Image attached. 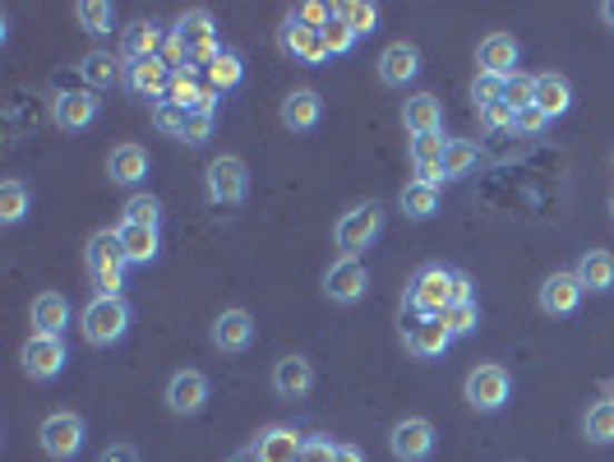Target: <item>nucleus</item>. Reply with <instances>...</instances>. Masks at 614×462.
<instances>
[{
    "label": "nucleus",
    "instance_id": "nucleus-50",
    "mask_svg": "<svg viewBox=\"0 0 614 462\" xmlns=\"http://www.w3.org/2000/svg\"><path fill=\"white\" fill-rule=\"evenodd\" d=\"M98 462H139V449H130V444H111Z\"/></svg>",
    "mask_w": 614,
    "mask_h": 462
},
{
    "label": "nucleus",
    "instance_id": "nucleus-34",
    "mask_svg": "<svg viewBox=\"0 0 614 462\" xmlns=\"http://www.w3.org/2000/svg\"><path fill=\"white\" fill-rule=\"evenodd\" d=\"M582 430H587L592 444H614V397H601V403H592Z\"/></svg>",
    "mask_w": 614,
    "mask_h": 462
},
{
    "label": "nucleus",
    "instance_id": "nucleus-3",
    "mask_svg": "<svg viewBox=\"0 0 614 462\" xmlns=\"http://www.w3.org/2000/svg\"><path fill=\"white\" fill-rule=\"evenodd\" d=\"M171 38L180 42V51L190 56V70L212 66V60L222 56L218 33H212V14H208V10H190V14H180V19H176V28H171Z\"/></svg>",
    "mask_w": 614,
    "mask_h": 462
},
{
    "label": "nucleus",
    "instance_id": "nucleus-4",
    "mask_svg": "<svg viewBox=\"0 0 614 462\" xmlns=\"http://www.w3.org/2000/svg\"><path fill=\"white\" fill-rule=\"evenodd\" d=\"M379 227H384V208L375 199H365V204H351L343 218H337L333 236H337V245H343L347 255H360V250H370V240L379 236Z\"/></svg>",
    "mask_w": 614,
    "mask_h": 462
},
{
    "label": "nucleus",
    "instance_id": "nucleus-24",
    "mask_svg": "<svg viewBox=\"0 0 614 462\" xmlns=\"http://www.w3.org/2000/svg\"><path fill=\"white\" fill-rule=\"evenodd\" d=\"M448 343H453V333H448V324H444V320H416V324L407 328V347H412L420 361H429V356H444V352H448Z\"/></svg>",
    "mask_w": 614,
    "mask_h": 462
},
{
    "label": "nucleus",
    "instance_id": "nucleus-16",
    "mask_svg": "<svg viewBox=\"0 0 614 462\" xmlns=\"http://www.w3.org/2000/svg\"><path fill=\"white\" fill-rule=\"evenodd\" d=\"M310 389H315V365L305 356H283L273 365V393L287 397V403H296V397H305Z\"/></svg>",
    "mask_w": 614,
    "mask_h": 462
},
{
    "label": "nucleus",
    "instance_id": "nucleus-14",
    "mask_svg": "<svg viewBox=\"0 0 614 462\" xmlns=\"http://www.w3.org/2000/svg\"><path fill=\"white\" fill-rule=\"evenodd\" d=\"M98 92H88V88H79V92H60V98L51 102V116H56V126L60 130H88L98 120Z\"/></svg>",
    "mask_w": 614,
    "mask_h": 462
},
{
    "label": "nucleus",
    "instance_id": "nucleus-52",
    "mask_svg": "<svg viewBox=\"0 0 614 462\" xmlns=\"http://www.w3.org/2000/svg\"><path fill=\"white\" fill-rule=\"evenodd\" d=\"M333 462H365V453L356 444H337V458Z\"/></svg>",
    "mask_w": 614,
    "mask_h": 462
},
{
    "label": "nucleus",
    "instance_id": "nucleus-20",
    "mask_svg": "<svg viewBox=\"0 0 614 462\" xmlns=\"http://www.w3.org/2000/svg\"><path fill=\"white\" fill-rule=\"evenodd\" d=\"M420 75V51L412 42H393L384 56H379V79L388 88H407L412 79Z\"/></svg>",
    "mask_w": 614,
    "mask_h": 462
},
{
    "label": "nucleus",
    "instance_id": "nucleus-54",
    "mask_svg": "<svg viewBox=\"0 0 614 462\" xmlns=\"http://www.w3.org/2000/svg\"><path fill=\"white\" fill-rule=\"evenodd\" d=\"M610 213H614V204H610Z\"/></svg>",
    "mask_w": 614,
    "mask_h": 462
},
{
    "label": "nucleus",
    "instance_id": "nucleus-6",
    "mask_svg": "<svg viewBox=\"0 0 614 462\" xmlns=\"http://www.w3.org/2000/svg\"><path fill=\"white\" fill-rule=\"evenodd\" d=\"M38 444H42V453L56 458V462L75 458V453L83 449V416H75V412H51V416L42 421V430H38Z\"/></svg>",
    "mask_w": 614,
    "mask_h": 462
},
{
    "label": "nucleus",
    "instance_id": "nucleus-7",
    "mask_svg": "<svg viewBox=\"0 0 614 462\" xmlns=\"http://www.w3.org/2000/svg\"><path fill=\"white\" fill-rule=\"evenodd\" d=\"M245 195H250V171H245V163L231 158V153L227 158H212L208 163V199L236 208Z\"/></svg>",
    "mask_w": 614,
    "mask_h": 462
},
{
    "label": "nucleus",
    "instance_id": "nucleus-17",
    "mask_svg": "<svg viewBox=\"0 0 614 462\" xmlns=\"http://www.w3.org/2000/svg\"><path fill=\"white\" fill-rule=\"evenodd\" d=\"M517 38H508V33H489L485 42H481V51H476V60H481V75H495V79H513L517 75Z\"/></svg>",
    "mask_w": 614,
    "mask_h": 462
},
{
    "label": "nucleus",
    "instance_id": "nucleus-44",
    "mask_svg": "<svg viewBox=\"0 0 614 462\" xmlns=\"http://www.w3.org/2000/svg\"><path fill=\"white\" fill-rule=\"evenodd\" d=\"M444 324H448V333H453V337H467V333H476V324H481L476 301H467V305H448Z\"/></svg>",
    "mask_w": 614,
    "mask_h": 462
},
{
    "label": "nucleus",
    "instance_id": "nucleus-15",
    "mask_svg": "<svg viewBox=\"0 0 614 462\" xmlns=\"http://www.w3.org/2000/svg\"><path fill=\"white\" fill-rule=\"evenodd\" d=\"M582 296H587V287L577 283V273H555L541 283V311L545 315H573Z\"/></svg>",
    "mask_w": 614,
    "mask_h": 462
},
{
    "label": "nucleus",
    "instance_id": "nucleus-29",
    "mask_svg": "<svg viewBox=\"0 0 614 462\" xmlns=\"http://www.w3.org/2000/svg\"><path fill=\"white\" fill-rule=\"evenodd\" d=\"M107 171H111L116 185H139V180L148 176V153H143L139 144H120V148L111 153Z\"/></svg>",
    "mask_w": 614,
    "mask_h": 462
},
{
    "label": "nucleus",
    "instance_id": "nucleus-25",
    "mask_svg": "<svg viewBox=\"0 0 614 462\" xmlns=\"http://www.w3.org/2000/svg\"><path fill=\"white\" fill-rule=\"evenodd\" d=\"M70 328V301L60 292H42L33 301V333H47V337H60Z\"/></svg>",
    "mask_w": 614,
    "mask_h": 462
},
{
    "label": "nucleus",
    "instance_id": "nucleus-53",
    "mask_svg": "<svg viewBox=\"0 0 614 462\" xmlns=\"http://www.w3.org/2000/svg\"><path fill=\"white\" fill-rule=\"evenodd\" d=\"M601 19H605V23L614 28V0H605V6H601Z\"/></svg>",
    "mask_w": 614,
    "mask_h": 462
},
{
    "label": "nucleus",
    "instance_id": "nucleus-2",
    "mask_svg": "<svg viewBox=\"0 0 614 462\" xmlns=\"http://www.w3.org/2000/svg\"><path fill=\"white\" fill-rule=\"evenodd\" d=\"M83 337L93 347H111V343H120L126 337V328H130V305L120 301V296H93L88 301V311H83Z\"/></svg>",
    "mask_w": 614,
    "mask_h": 462
},
{
    "label": "nucleus",
    "instance_id": "nucleus-40",
    "mask_svg": "<svg viewBox=\"0 0 614 462\" xmlns=\"http://www.w3.org/2000/svg\"><path fill=\"white\" fill-rule=\"evenodd\" d=\"M444 148H448L444 130H435V135H412V163L416 167H435V163H444Z\"/></svg>",
    "mask_w": 614,
    "mask_h": 462
},
{
    "label": "nucleus",
    "instance_id": "nucleus-5",
    "mask_svg": "<svg viewBox=\"0 0 614 462\" xmlns=\"http://www.w3.org/2000/svg\"><path fill=\"white\" fill-rule=\"evenodd\" d=\"M467 403L476 407V412H499L504 403H508V393H513V375L504 365H476L472 375H467Z\"/></svg>",
    "mask_w": 614,
    "mask_h": 462
},
{
    "label": "nucleus",
    "instance_id": "nucleus-19",
    "mask_svg": "<svg viewBox=\"0 0 614 462\" xmlns=\"http://www.w3.org/2000/svg\"><path fill=\"white\" fill-rule=\"evenodd\" d=\"M83 259H88V273H126V245H120V232H93L88 236V250H83Z\"/></svg>",
    "mask_w": 614,
    "mask_h": 462
},
{
    "label": "nucleus",
    "instance_id": "nucleus-33",
    "mask_svg": "<svg viewBox=\"0 0 614 462\" xmlns=\"http://www.w3.org/2000/svg\"><path fill=\"white\" fill-rule=\"evenodd\" d=\"M476 163H481V148H476L472 139H448V148H444V176H448V180L467 176Z\"/></svg>",
    "mask_w": 614,
    "mask_h": 462
},
{
    "label": "nucleus",
    "instance_id": "nucleus-49",
    "mask_svg": "<svg viewBox=\"0 0 614 462\" xmlns=\"http://www.w3.org/2000/svg\"><path fill=\"white\" fill-rule=\"evenodd\" d=\"M333 458H337V444L333 440H305L300 462H333Z\"/></svg>",
    "mask_w": 614,
    "mask_h": 462
},
{
    "label": "nucleus",
    "instance_id": "nucleus-38",
    "mask_svg": "<svg viewBox=\"0 0 614 462\" xmlns=\"http://www.w3.org/2000/svg\"><path fill=\"white\" fill-rule=\"evenodd\" d=\"M240 79H245V66H240V56H236V51H222V56H218V60H212V66H208V83L218 88V92L236 88Z\"/></svg>",
    "mask_w": 614,
    "mask_h": 462
},
{
    "label": "nucleus",
    "instance_id": "nucleus-46",
    "mask_svg": "<svg viewBox=\"0 0 614 462\" xmlns=\"http://www.w3.org/2000/svg\"><path fill=\"white\" fill-rule=\"evenodd\" d=\"M476 116H481V126H489V130H517V111L508 102H495V107H485Z\"/></svg>",
    "mask_w": 614,
    "mask_h": 462
},
{
    "label": "nucleus",
    "instance_id": "nucleus-36",
    "mask_svg": "<svg viewBox=\"0 0 614 462\" xmlns=\"http://www.w3.org/2000/svg\"><path fill=\"white\" fill-rule=\"evenodd\" d=\"M75 19L88 28V33H111L116 10L107 6V0H79V6H75Z\"/></svg>",
    "mask_w": 614,
    "mask_h": 462
},
{
    "label": "nucleus",
    "instance_id": "nucleus-8",
    "mask_svg": "<svg viewBox=\"0 0 614 462\" xmlns=\"http://www.w3.org/2000/svg\"><path fill=\"white\" fill-rule=\"evenodd\" d=\"M365 292H370V268H365L356 255H343L324 273V296L337 305H356Z\"/></svg>",
    "mask_w": 614,
    "mask_h": 462
},
{
    "label": "nucleus",
    "instance_id": "nucleus-35",
    "mask_svg": "<svg viewBox=\"0 0 614 462\" xmlns=\"http://www.w3.org/2000/svg\"><path fill=\"white\" fill-rule=\"evenodd\" d=\"M23 213H28V185L23 180H6L0 185V223H23Z\"/></svg>",
    "mask_w": 614,
    "mask_h": 462
},
{
    "label": "nucleus",
    "instance_id": "nucleus-43",
    "mask_svg": "<svg viewBox=\"0 0 614 462\" xmlns=\"http://www.w3.org/2000/svg\"><path fill=\"white\" fill-rule=\"evenodd\" d=\"M158 218H162V204L152 195H135L126 204V223H135V227H158Z\"/></svg>",
    "mask_w": 614,
    "mask_h": 462
},
{
    "label": "nucleus",
    "instance_id": "nucleus-21",
    "mask_svg": "<svg viewBox=\"0 0 614 462\" xmlns=\"http://www.w3.org/2000/svg\"><path fill=\"white\" fill-rule=\"evenodd\" d=\"M300 453H305V440L291 425H273L268 435H259V444L250 449L255 462H300Z\"/></svg>",
    "mask_w": 614,
    "mask_h": 462
},
{
    "label": "nucleus",
    "instance_id": "nucleus-12",
    "mask_svg": "<svg viewBox=\"0 0 614 462\" xmlns=\"http://www.w3.org/2000/svg\"><path fill=\"white\" fill-rule=\"evenodd\" d=\"M171 79H176V70L167 66L162 56H152V60H135V66H130V92H139V98H148L152 107H158V102H167Z\"/></svg>",
    "mask_w": 614,
    "mask_h": 462
},
{
    "label": "nucleus",
    "instance_id": "nucleus-9",
    "mask_svg": "<svg viewBox=\"0 0 614 462\" xmlns=\"http://www.w3.org/2000/svg\"><path fill=\"white\" fill-rule=\"evenodd\" d=\"M23 361V375L28 380H56L66 370V337H47V333H33L19 352Z\"/></svg>",
    "mask_w": 614,
    "mask_h": 462
},
{
    "label": "nucleus",
    "instance_id": "nucleus-47",
    "mask_svg": "<svg viewBox=\"0 0 614 462\" xmlns=\"http://www.w3.org/2000/svg\"><path fill=\"white\" fill-rule=\"evenodd\" d=\"M545 126H549V116H545L541 107H522V111H517V130H522V135H541Z\"/></svg>",
    "mask_w": 614,
    "mask_h": 462
},
{
    "label": "nucleus",
    "instance_id": "nucleus-23",
    "mask_svg": "<svg viewBox=\"0 0 614 462\" xmlns=\"http://www.w3.org/2000/svg\"><path fill=\"white\" fill-rule=\"evenodd\" d=\"M403 126L412 135H435V130H444V107H439L435 92H416V98L403 102Z\"/></svg>",
    "mask_w": 614,
    "mask_h": 462
},
{
    "label": "nucleus",
    "instance_id": "nucleus-39",
    "mask_svg": "<svg viewBox=\"0 0 614 462\" xmlns=\"http://www.w3.org/2000/svg\"><path fill=\"white\" fill-rule=\"evenodd\" d=\"M152 126H158L162 135H171V139H186L190 111H186V107H176V102H158V107H152Z\"/></svg>",
    "mask_w": 614,
    "mask_h": 462
},
{
    "label": "nucleus",
    "instance_id": "nucleus-13",
    "mask_svg": "<svg viewBox=\"0 0 614 462\" xmlns=\"http://www.w3.org/2000/svg\"><path fill=\"white\" fill-rule=\"evenodd\" d=\"M204 403H208V380L199 370H176L167 380V407L176 416H195V412H204Z\"/></svg>",
    "mask_w": 614,
    "mask_h": 462
},
{
    "label": "nucleus",
    "instance_id": "nucleus-22",
    "mask_svg": "<svg viewBox=\"0 0 614 462\" xmlns=\"http://www.w3.org/2000/svg\"><path fill=\"white\" fill-rule=\"evenodd\" d=\"M319 116H324V98L315 88H296L283 98V126L287 130H315Z\"/></svg>",
    "mask_w": 614,
    "mask_h": 462
},
{
    "label": "nucleus",
    "instance_id": "nucleus-51",
    "mask_svg": "<svg viewBox=\"0 0 614 462\" xmlns=\"http://www.w3.org/2000/svg\"><path fill=\"white\" fill-rule=\"evenodd\" d=\"M467 301H472V277L453 273V305H467Z\"/></svg>",
    "mask_w": 614,
    "mask_h": 462
},
{
    "label": "nucleus",
    "instance_id": "nucleus-18",
    "mask_svg": "<svg viewBox=\"0 0 614 462\" xmlns=\"http://www.w3.org/2000/svg\"><path fill=\"white\" fill-rule=\"evenodd\" d=\"M255 343V320L250 311H222L212 320V347L218 352H245Z\"/></svg>",
    "mask_w": 614,
    "mask_h": 462
},
{
    "label": "nucleus",
    "instance_id": "nucleus-37",
    "mask_svg": "<svg viewBox=\"0 0 614 462\" xmlns=\"http://www.w3.org/2000/svg\"><path fill=\"white\" fill-rule=\"evenodd\" d=\"M319 33H324V47H328V56H347L351 47H356V33H351V23L343 19V14H337V6H333V19L319 28Z\"/></svg>",
    "mask_w": 614,
    "mask_h": 462
},
{
    "label": "nucleus",
    "instance_id": "nucleus-45",
    "mask_svg": "<svg viewBox=\"0 0 614 462\" xmlns=\"http://www.w3.org/2000/svg\"><path fill=\"white\" fill-rule=\"evenodd\" d=\"M504 83H508V79H495V75H476V83H472V102H476V111H485V107L504 102Z\"/></svg>",
    "mask_w": 614,
    "mask_h": 462
},
{
    "label": "nucleus",
    "instance_id": "nucleus-31",
    "mask_svg": "<svg viewBox=\"0 0 614 462\" xmlns=\"http://www.w3.org/2000/svg\"><path fill=\"white\" fill-rule=\"evenodd\" d=\"M397 204H403V213H407V218L425 223V218H435V213H439V190H435V185H420V180H412Z\"/></svg>",
    "mask_w": 614,
    "mask_h": 462
},
{
    "label": "nucleus",
    "instance_id": "nucleus-26",
    "mask_svg": "<svg viewBox=\"0 0 614 462\" xmlns=\"http://www.w3.org/2000/svg\"><path fill=\"white\" fill-rule=\"evenodd\" d=\"M162 47H167V38H162V28L158 23H135V28H126V47H120V56L130 60H152V56H162Z\"/></svg>",
    "mask_w": 614,
    "mask_h": 462
},
{
    "label": "nucleus",
    "instance_id": "nucleus-32",
    "mask_svg": "<svg viewBox=\"0 0 614 462\" xmlns=\"http://www.w3.org/2000/svg\"><path fill=\"white\" fill-rule=\"evenodd\" d=\"M79 75H83V83H93V88H111L120 79V60L111 51H88L79 60Z\"/></svg>",
    "mask_w": 614,
    "mask_h": 462
},
{
    "label": "nucleus",
    "instance_id": "nucleus-27",
    "mask_svg": "<svg viewBox=\"0 0 614 462\" xmlns=\"http://www.w3.org/2000/svg\"><path fill=\"white\" fill-rule=\"evenodd\" d=\"M577 283L587 287V292H610L614 287V255L610 250H587L577 259Z\"/></svg>",
    "mask_w": 614,
    "mask_h": 462
},
{
    "label": "nucleus",
    "instance_id": "nucleus-11",
    "mask_svg": "<svg viewBox=\"0 0 614 462\" xmlns=\"http://www.w3.org/2000/svg\"><path fill=\"white\" fill-rule=\"evenodd\" d=\"M283 51H287V56H296L300 66H324V60H328L324 33H319L315 23L296 19V14H287V23H283Z\"/></svg>",
    "mask_w": 614,
    "mask_h": 462
},
{
    "label": "nucleus",
    "instance_id": "nucleus-48",
    "mask_svg": "<svg viewBox=\"0 0 614 462\" xmlns=\"http://www.w3.org/2000/svg\"><path fill=\"white\" fill-rule=\"evenodd\" d=\"M212 135V111H190V126H186V144H204Z\"/></svg>",
    "mask_w": 614,
    "mask_h": 462
},
{
    "label": "nucleus",
    "instance_id": "nucleus-41",
    "mask_svg": "<svg viewBox=\"0 0 614 462\" xmlns=\"http://www.w3.org/2000/svg\"><path fill=\"white\" fill-rule=\"evenodd\" d=\"M337 14H343L351 23V33H375V23H379V10L370 6V0H347V6H337Z\"/></svg>",
    "mask_w": 614,
    "mask_h": 462
},
{
    "label": "nucleus",
    "instance_id": "nucleus-10",
    "mask_svg": "<svg viewBox=\"0 0 614 462\" xmlns=\"http://www.w3.org/2000/svg\"><path fill=\"white\" fill-rule=\"evenodd\" d=\"M388 449H393V458H403V462H425L429 453H435V425H429L425 416L397 421L393 435H388Z\"/></svg>",
    "mask_w": 614,
    "mask_h": 462
},
{
    "label": "nucleus",
    "instance_id": "nucleus-28",
    "mask_svg": "<svg viewBox=\"0 0 614 462\" xmlns=\"http://www.w3.org/2000/svg\"><path fill=\"white\" fill-rule=\"evenodd\" d=\"M532 107H541L549 120L564 116V111L573 107V88H568V79H564V75H536V102H532Z\"/></svg>",
    "mask_w": 614,
    "mask_h": 462
},
{
    "label": "nucleus",
    "instance_id": "nucleus-1",
    "mask_svg": "<svg viewBox=\"0 0 614 462\" xmlns=\"http://www.w3.org/2000/svg\"><path fill=\"white\" fill-rule=\"evenodd\" d=\"M407 301H412L416 320H444L448 305H453V268H444V264L420 268V273L412 277Z\"/></svg>",
    "mask_w": 614,
    "mask_h": 462
},
{
    "label": "nucleus",
    "instance_id": "nucleus-30",
    "mask_svg": "<svg viewBox=\"0 0 614 462\" xmlns=\"http://www.w3.org/2000/svg\"><path fill=\"white\" fill-rule=\"evenodd\" d=\"M120 245H126V259L130 264H152L158 259V227H135V223H120Z\"/></svg>",
    "mask_w": 614,
    "mask_h": 462
},
{
    "label": "nucleus",
    "instance_id": "nucleus-42",
    "mask_svg": "<svg viewBox=\"0 0 614 462\" xmlns=\"http://www.w3.org/2000/svg\"><path fill=\"white\" fill-rule=\"evenodd\" d=\"M504 102H508L513 111H522V107H532V102H536V79L517 70V75H513V79L504 83Z\"/></svg>",
    "mask_w": 614,
    "mask_h": 462
}]
</instances>
